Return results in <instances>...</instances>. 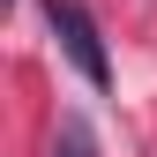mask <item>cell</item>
<instances>
[{
    "label": "cell",
    "instance_id": "6da1fadb",
    "mask_svg": "<svg viewBox=\"0 0 157 157\" xmlns=\"http://www.w3.org/2000/svg\"><path fill=\"white\" fill-rule=\"evenodd\" d=\"M45 23H52V37H60V52L82 67V82L105 90L112 82V60H105V37H97L90 8H82V0H45Z\"/></svg>",
    "mask_w": 157,
    "mask_h": 157
},
{
    "label": "cell",
    "instance_id": "7a4b0ae2",
    "mask_svg": "<svg viewBox=\"0 0 157 157\" xmlns=\"http://www.w3.org/2000/svg\"><path fill=\"white\" fill-rule=\"evenodd\" d=\"M52 157H97V142H90V127L75 120V112L60 120V135H52Z\"/></svg>",
    "mask_w": 157,
    "mask_h": 157
}]
</instances>
